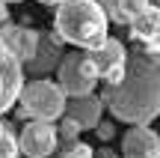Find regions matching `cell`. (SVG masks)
<instances>
[{"instance_id": "cell-1", "label": "cell", "mask_w": 160, "mask_h": 158, "mask_svg": "<svg viewBox=\"0 0 160 158\" xmlns=\"http://www.w3.org/2000/svg\"><path fill=\"white\" fill-rule=\"evenodd\" d=\"M101 105L128 125H148L160 117V57L133 48L125 60V81L101 90Z\"/></svg>"}, {"instance_id": "cell-2", "label": "cell", "mask_w": 160, "mask_h": 158, "mask_svg": "<svg viewBox=\"0 0 160 158\" xmlns=\"http://www.w3.org/2000/svg\"><path fill=\"white\" fill-rule=\"evenodd\" d=\"M53 30L59 42L83 48L86 54L101 48L107 36V9L98 0H65L57 6Z\"/></svg>"}, {"instance_id": "cell-3", "label": "cell", "mask_w": 160, "mask_h": 158, "mask_svg": "<svg viewBox=\"0 0 160 158\" xmlns=\"http://www.w3.org/2000/svg\"><path fill=\"white\" fill-rule=\"evenodd\" d=\"M18 105L21 113L30 117L33 123H53L57 117L65 113V93L57 87V81H48V78H33V81H24L21 95H18Z\"/></svg>"}, {"instance_id": "cell-4", "label": "cell", "mask_w": 160, "mask_h": 158, "mask_svg": "<svg viewBox=\"0 0 160 158\" xmlns=\"http://www.w3.org/2000/svg\"><path fill=\"white\" fill-rule=\"evenodd\" d=\"M57 87L65 93V99H83L92 95V90L98 87V75L92 69L89 57L83 51H71L59 60L57 66Z\"/></svg>"}, {"instance_id": "cell-5", "label": "cell", "mask_w": 160, "mask_h": 158, "mask_svg": "<svg viewBox=\"0 0 160 158\" xmlns=\"http://www.w3.org/2000/svg\"><path fill=\"white\" fill-rule=\"evenodd\" d=\"M39 42H42V33H36V30L18 27V24H3V27H0V45H3L21 66L36 60Z\"/></svg>"}, {"instance_id": "cell-6", "label": "cell", "mask_w": 160, "mask_h": 158, "mask_svg": "<svg viewBox=\"0 0 160 158\" xmlns=\"http://www.w3.org/2000/svg\"><path fill=\"white\" fill-rule=\"evenodd\" d=\"M57 128L53 123H27L18 137V149L27 158H48L57 149Z\"/></svg>"}, {"instance_id": "cell-7", "label": "cell", "mask_w": 160, "mask_h": 158, "mask_svg": "<svg viewBox=\"0 0 160 158\" xmlns=\"http://www.w3.org/2000/svg\"><path fill=\"white\" fill-rule=\"evenodd\" d=\"M24 87V66L0 45V113H6L18 101Z\"/></svg>"}, {"instance_id": "cell-8", "label": "cell", "mask_w": 160, "mask_h": 158, "mask_svg": "<svg viewBox=\"0 0 160 158\" xmlns=\"http://www.w3.org/2000/svg\"><path fill=\"white\" fill-rule=\"evenodd\" d=\"M125 158H160V134L148 125H131L122 137Z\"/></svg>"}, {"instance_id": "cell-9", "label": "cell", "mask_w": 160, "mask_h": 158, "mask_svg": "<svg viewBox=\"0 0 160 158\" xmlns=\"http://www.w3.org/2000/svg\"><path fill=\"white\" fill-rule=\"evenodd\" d=\"M86 57H89V63H92V69H95V75L104 78L110 69H116V66H125V60H128V48L122 45L119 39H107L101 48L89 51Z\"/></svg>"}, {"instance_id": "cell-10", "label": "cell", "mask_w": 160, "mask_h": 158, "mask_svg": "<svg viewBox=\"0 0 160 158\" xmlns=\"http://www.w3.org/2000/svg\"><path fill=\"white\" fill-rule=\"evenodd\" d=\"M65 113H68V119H74L83 131L95 128L98 123H101V113H104V105L98 95H83V99H68V105H65Z\"/></svg>"}, {"instance_id": "cell-11", "label": "cell", "mask_w": 160, "mask_h": 158, "mask_svg": "<svg viewBox=\"0 0 160 158\" xmlns=\"http://www.w3.org/2000/svg\"><path fill=\"white\" fill-rule=\"evenodd\" d=\"M131 33L137 42H142V48L148 54H157L160 57V12L151 9L148 15H139L131 21Z\"/></svg>"}, {"instance_id": "cell-12", "label": "cell", "mask_w": 160, "mask_h": 158, "mask_svg": "<svg viewBox=\"0 0 160 158\" xmlns=\"http://www.w3.org/2000/svg\"><path fill=\"white\" fill-rule=\"evenodd\" d=\"M80 131H83V128H80L74 119H68V117H65L62 123H59V128H57V137H59V140H68V143H77Z\"/></svg>"}, {"instance_id": "cell-13", "label": "cell", "mask_w": 160, "mask_h": 158, "mask_svg": "<svg viewBox=\"0 0 160 158\" xmlns=\"http://www.w3.org/2000/svg\"><path fill=\"white\" fill-rule=\"evenodd\" d=\"M0 158H18V140L12 137L9 128L0 131Z\"/></svg>"}, {"instance_id": "cell-14", "label": "cell", "mask_w": 160, "mask_h": 158, "mask_svg": "<svg viewBox=\"0 0 160 158\" xmlns=\"http://www.w3.org/2000/svg\"><path fill=\"white\" fill-rule=\"evenodd\" d=\"M95 134L101 137V140H110V137L116 134V128H113V123H98L95 125Z\"/></svg>"}, {"instance_id": "cell-15", "label": "cell", "mask_w": 160, "mask_h": 158, "mask_svg": "<svg viewBox=\"0 0 160 158\" xmlns=\"http://www.w3.org/2000/svg\"><path fill=\"white\" fill-rule=\"evenodd\" d=\"M6 18H9V12H6V3H0V24H6Z\"/></svg>"}, {"instance_id": "cell-16", "label": "cell", "mask_w": 160, "mask_h": 158, "mask_svg": "<svg viewBox=\"0 0 160 158\" xmlns=\"http://www.w3.org/2000/svg\"><path fill=\"white\" fill-rule=\"evenodd\" d=\"M39 3H51V6H59V3H65V0H39Z\"/></svg>"}, {"instance_id": "cell-17", "label": "cell", "mask_w": 160, "mask_h": 158, "mask_svg": "<svg viewBox=\"0 0 160 158\" xmlns=\"http://www.w3.org/2000/svg\"><path fill=\"white\" fill-rule=\"evenodd\" d=\"M0 3H21V0H0Z\"/></svg>"}, {"instance_id": "cell-18", "label": "cell", "mask_w": 160, "mask_h": 158, "mask_svg": "<svg viewBox=\"0 0 160 158\" xmlns=\"http://www.w3.org/2000/svg\"><path fill=\"white\" fill-rule=\"evenodd\" d=\"M3 128H6V125H3V123H0V131H3Z\"/></svg>"}, {"instance_id": "cell-19", "label": "cell", "mask_w": 160, "mask_h": 158, "mask_svg": "<svg viewBox=\"0 0 160 158\" xmlns=\"http://www.w3.org/2000/svg\"><path fill=\"white\" fill-rule=\"evenodd\" d=\"M151 3H157V6H160V0H151Z\"/></svg>"}, {"instance_id": "cell-20", "label": "cell", "mask_w": 160, "mask_h": 158, "mask_svg": "<svg viewBox=\"0 0 160 158\" xmlns=\"http://www.w3.org/2000/svg\"><path fill=\"white\" fill-rule=\"evenodd\" d=\"M86 158H92V155H86Z\"/></svg>"}]
</instances>
